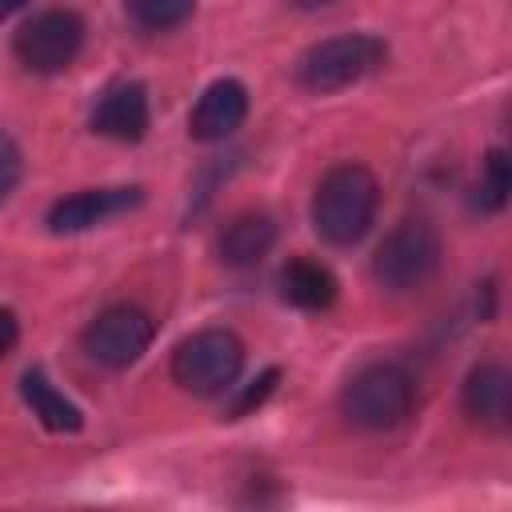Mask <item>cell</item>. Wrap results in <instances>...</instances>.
Listing matches in <instances>:
<instances>
[{
  "mask_svg": "<svg viewBox=\"0 0 512 512\" xmlns=\"http://www.w3.org/2000/svg\"><path fill=\"white\" fill-rule=\"evenodd\" d=\"M380 188L376 176L364 164H336L320 176L316 196H312V228L320 240L348 248L364 240V232L376 220Z\"/></svg>",
  "mask_w": 512,
  "mask_h": 512,
  "instance_id": "obj_1",
  "label": "cell"
},
{
  "mask_svg": "<svg viewBox=\"0 0 512 512\" xmlns=\"http://www.w3.org/2000/svg\"><path fill=\"white\" fill-rule=\"evenodd\" d=\"M384 56H388V48L380 36H368V32L328 36L296 60V84L316 96L340 92V88H352L356 80L372 76L384 64Z\"/></svg>",
  "mask_w": 512,
  "mask_h": 512,
  "instance_id": "obj_2",
  "label": "cell"
},
{
  "mask_svg": "<svg viewBox=\"0 0 512 512\" xmlns=\"http://www.w3.org/2000/svg\"><path fill=\"white\" fill-rule=\"evenodd\" d=\"M412 400H416V384L396 364H368L340 392L344 416L364 432H388L404 424L412 412Z\"/></svg>",
  "mask_w": 512,
  "mask_h": 512,
  "instance_id": "obj_3",
  "label": "cell"
},
{
  "mask_svg": "<svg viewBox=\"0 0 512 512\" xmlns=\"http://www.w3.org/2000/svg\"><path fill=\"white\" fill-rule=\"evenodd\" d=\"M244 368V344L228 328H204L176 344L172 380L192 396H220L236 384Z\"/></svg>",
  "mask_w": 512,
  "mask_h": 512,
  "instance_id": "obj_4",
  "label": "cell"
},
{
  "mask_svg": "<svg viewBox=\"0 0 512 512\" xmlns=\"http://www.w3.org/2000/svg\"><path fill=\"white\" fill-rule=\"evenodd\" d=\"M440 268V236L424 220H400L376 248L372 276L388 292H416Z\"/></svg>",
  "mask_w": 512,
  "mask_h": 512,
  "instance_id": "obj_5",
  "label": "cell"
},
{
  "mask_svg": "<svg viewBox=\"0 0 512 512\" xmlns=\"http://www.w3.org/2000/svg\"><path fill=\"white\" fill-rule=\"evenodd\" d=\"M84 48V20L72 8H48L24 20L12 36V52L28 72H64Z\"/></svg>",
  "mask_w": 512,
  "mask_h": 512,
  "instance_id": "obj_6",
  "label": "cell"
},
{
  "mask_svg": "<svg viewBox=\"0 0 512 512\" xmlns=\"http://www.w3.org/2000/svg\"><path fill=\"white\" fill-rule=\"evenodd\" d=\"M156 336V320L136 304H112L104 308L80 336L84 352L104 368H128L136 364Z\"/></svg>",
  "mask_w": 512,
  "mask_h": 512,
  "instance_id": "obj_7",
  "label": "cell"
},
{
  "mask_svg": "<svg viewBox=\"0 0 512 512\" xmlns=\"http://www.w3.org/2000/svg\"><path fill=\"white\" fill-rule=\"evenodd\" d=\"M140 200H144L140 188H84L48 208V228L52 232H84V228H96V224L136 208Z\"/></svg>",
  "mask_w": 512,
  "mask_h": 512,
  "instance_id": "obj_8",
  "label": "cell"
},
{
  "mask_svg": "<svg viewBox=\"0 0 512 512\" xmlns=\"http://www.w3.org/2000/svg\"><path fill=\"white\" fill-rule=\"evenodd\" d=\"M244 116H248V92H244V84L240 80H212L200 92V100H196V108L188 116V132H192V140L212 144V140L232 136L244 124Z\"/></svg>",
  "mask_w": 512,
  "mask_h": 512,
  "instance_id": "obj_9",
  "label": "cell"
},
{
  "mask_svg": "<svg viewBox=\"0 0 512 512\" xmlns=\"http://www.w3.org/2000/svg\"><path fill=\"white\" fill-rule=\"evenodd\" d=\"M92 132L112 140H140L148 132V92L136 80L112 84L92 108Z\"/></svg>",
  "mask_w": 512,
  "mask_h": 512,
  "instance_id": "obj_10",
  "label": "cell"
},
{
  "mask_svg": "<svg viewBox=\"0 0 512 512\" xmlns=\"http://www.w3.org/2000/svg\"><path fill=\"white\" fill-rule=\"evenodd\" d=\"M464 412L480 428H504L512 416V372L496 360H484L464 380Z\"/></svg>",
  "mask_w": 512,
  "mask_h": 512,
  "instance_id": "obj_11",
  "label": "cell"
},
{
  "mask_svg": "<svg viewBox=\"0 0 512 512\" xmlns=\"http://www.w3.org/2000/svg\"><path fill=\"white\" fill-rule=\"evenodd\" d=\"M272 244H276L272 216H264V212H240L220 232V260L232 264V268H248L256 260H264Z\"/></svg>",
  "mask_w": 512,
  "mask_h": 512,
  "instance_id": "obj_12",
  "label": "cell"
},
{
  "mask_svg": "<svg viewBox=\"0 0 512 512\" xmlns=\"http://www.w3.org/2000/svg\"><path fill=\"white\" fill-rule=\"evenodd\" d=\"M280 284H284V296L308 312H320L336 300V276L312 256H292L280 272Z\"/></svg>",
  "mask_w": 512,
  "mask_h": 512,
  "instance_id": "obj_13",
  "label": "cell"
},
{
  "mask_svg": "<svg viewBox=\"0 0 512 512\" xmlns=\"http://www.w3.org/2000/svg\"><path fill=\"white\" fill-rule=\"evenodd\" d=\"M20 392H24V404L32 408V416H36L44 428H52V432H76V428L84 424L80 408H76L60 388H52V380H48L40 368H28V372H24Z\"/></svg>",
  "mask_w": 512,
  "mask_h": 512,
  "instance_id": "obj_14",
  "label": "cell"
},
{
  "mask_svg": "<svg viewBox=\"0 0 512 512\" xmlns=\"http://www.w3.org/2000/svg\"><path fill=\"white\" fill-rule=\"evenodd\" d=\"M196 0H124V12L144 32H168L192 16Z\"/></svg>",
  "mask_w": 512,
  "mask_h": 512,
  "instance_id": "obj_15",
  "label": "cell"
},
{
  "mask_svg": "<svg viewBox=\"0 0 512 512\" xmlns=\"http://www.w3.org/2000/svg\"><path fill=\"white\" fill-rule=\"evenodd\" d=\"M508 184H512V176H508V156H504V152H488V160H484V180H480V204H484L488 212L504 208Z\"/></svg>",
  "mask_w": 512,
  "mask_h": 512,
  "instance_id": "obj_16",
  "label": "cell"
},
{
  "mask_svg": "<svg viewBox=\"0 0 512 512\" xmlns=\"http://www.w3.org/2000/svg\"><path fill=\"white\" fill-rule=\"evenodd\" d=\"M20 148H16V140L8 136V132H0V204L12 196V188L20 184Z\"/></svg>",
  "mask_w": 512,
  "mask_h": 512,
  "instance_id": "obj_17",
  "label": "cell"
},
{
  "mask_svg": "<svg viewBox=\"0 0 512 512\" xmlns=\"http://www.w3.org/2000/svg\"><path fill=\"white\" fill-rule=\"evenodd\" d=\"M276 376H280L276 368H268V372H260V380H252V388H248V392H244V396H240V400L232 404V420H240V416H248L252 408H260V404H264V396L272 392V384H276Z\"/></svg>",
  "mask_w": 512,
  "mask_h": 512,
  "instance_id": "obj_18",
  "label": "cell"
},
{
  "mask_svg": "<svg viewBox=\"0 0 512 512\" xmlns=\"http://www.w3.org/2000/svg\"><path fill=\"white\" fill-rule=\"evenodd\" d=\"M16 340H20V324H16V316L8 308H0V360L16 348Z\"/></svg>",
  "mask_w": 512,
  "mask_h": 512,
  "instance_id": "obj_19",
  "label": "cell"
}]
</instances>
